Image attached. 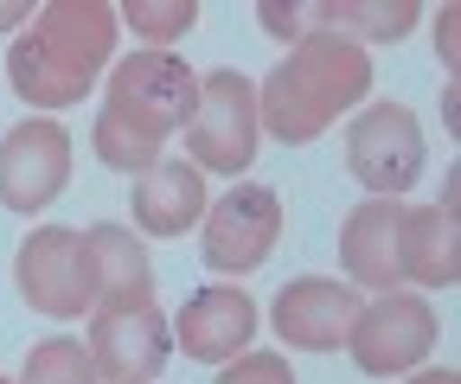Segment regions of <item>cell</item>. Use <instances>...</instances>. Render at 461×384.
Segmentation results:
<instances>
[{"mask_svg": "<svg viewBox=\"0 0 461 384\" xmlns=\"http://www.w3.org/2000/svg\"><path fill=\"white\" fill-rule=\"evenodd\" d=\"M115 20L109 0H51L32 7L26 32L7 51V84L32 109H71L115 58Z\"/></svg>", "mask_w": 461, "mask_h": 384, "instance_id": "obj_1", "label": "cell"}, {"mask_svg": "<svg viewBox=\"0 0 461 384\" xmlns=\"http://www.w3.org/2000/svg\"><path fill=\"white\" fill-rule=\"evenodd\" d=\"M257 141H263V122H257V84L244 71H199V103L186 116V160L199 174H218V180H238L250 174L257 160Z\"/></svg>", "mask_w": 461, "mask_h": 384, "instance_id": "obj_4", "label": "cell"}, {"mask_svg": "<svg viewBox=\"0 0 461 384\" xmlns=\"http://www.w3.org/2000/svg\"><path fill=\"white\" fill-rule=\"evenodd\" d=\"M411 384H461V371H448V365H442V371H417Z\"/></svg>", "mask_w": 461, "mask_h": 384, "instance_id": "obj_24", "label": "cell"}, {"mask_svg": "<svg viewBox=\"0 0 461 384\" xmlns=\"http://www.w3.org/2000/svg\"><path fill=\"white\" fill-rule=\"evenodd\" d=\"M257 334V301L238 282H212L199 295H186V308L173 314V346L193 365H230Z\"/></svg>", "mask_w": 461, "mask_h": 384, "instance_id": "obj_12", "label": "cell"}, {"mask_svg": "<svg viewBox=\"0 0 461 384\" xmlns=\"http://www.w3.org/2000/svg\"><path fill=\"white\" fill-rule=\"evenodd\" d=\"M218 384H295V371H288L282 353H238L218 371Z\"/></svg>", "mask_w": 461, "mask_h": 384, "instance_id": "obj_20", "label": "cell"}, {"mask_svg": "<svg viewBox=\"0 0 461 384\" xmlns=\"http://www.w3.org/2000/svg\"><path fill=\"white\" fill-rule=\"evenodd\" d=\"M14 282H20V301L45 320H77L96 308V282H90V250H84V231L71 225H45L20 244L14 256Z\"/></svg>", "mask_w": 461, "mask_h": 384, "instance_id": "obj_5", "label": "cell"}, {"mask_svg": "<svg viewBox=\"0 0 461 384\" xmlns=\"http://www.w3.org/2000/svg\"><path fill=\"white\" fill-rule=\"evenodd\" d=\"M115 20H122L148 51H167L173 39H186L199 26V0H129V7H115Z\"/></svg>", "mask_w": 461, "mask_h": 384, "instance_id": "obj_18", "label": "cell"}, {"mask_svg": "<svg viewBox=\"0 0 461 384\" xmlns=\"http://www.w3.org/2000/svg\"><path fill=\"white\" fill-rule=\"evenodd\" d=\"M436 45H442V58L455 65V7H442V26H436Z\"/></svg>", "mask_w": 461, "mask_h": 384, "instance_id": "obj_22", "label": "cell"}, {"mask_svg": "<svg viewBox=\"0 0 461 384\" xmlns=\"http://www.w3.org/2000/svg\"><path fill=\"white\" fill-rule=\"evenodd\" d=\"M167 353H173V326L154 308V295L90 308V359H96L103 384H154Z\"/></svg>", "mask_w": 461, "mask_h": 384, "instance_id": "obj_6", "label": "cell"}, {"mask_svg": "<svg viewBox=\"0 0 461 384\" xmlns=\"http://www.w3.org/2000/svg\"><path fill=\"white\" fill-rule=\"evenodd\" d=\"M366 314V295L333 276H302L276 295V334L295 353H339Z\"/></svg>", "mask_w": 461, "mask_h": 384, "instance_id": "obj_11", "label": "cell"}, {"mask_svg": "<svg viewBox=\"0 0 461 384\" xmlns=\"http://www.w3.org/2000/svg\"><path fill=\"white\" fill-rule=\"evenodd\" d=\"M436 346V308L423 295H384L359 314L353 340H346V353H353V365L366 378H403L417 371Z\"/></svg>", "mask_w": 461, "mask_h": 384, "instance_id": "obj_10", "label": "cell"}, {"mask_svg": "<svg viewBox=\"0 0 461 384\" xmlns=\"http://www.w3.org/2000/svg\"><path fill=\"white\" fill-rule=\"evenodd\" d=\"M84 250H90L96 301L154 295V263H148V250L135 244V231H122V225H90V231H84Z\"/></svg>", "mask_w": 461, "mask_h": 384, "instance_id": "obj_16", "label": "cell"}, {"mask_svg": "<svg viewBox=\"0 0 461 384\" xmlns=\"http://www.w3.org/2000/svg\"><path fill=\"white\" fill-rule=\"evenodd\" d=\"M0 384H14V378H0Z\"/></svg>", "mask_w": 461, "mask_h": 384, "instance_id": "obj_25", "label": "cell"}, {"mask_svg": "<svg viewBox=\"0 0 461 384\" xmlns=\"http://www.w3.org/2000/svg\"><path fill=\"white\" fill-rule=\"evenodd\" d=\"M366 90H372L366 45L314 26L308 39L288 45V58L263 77V90H257V122H263L282 147H302V141H314V135L339 116V109H353Z\"/></svg>", "mask_w": 461, "mask_h": 384, "instance_id": "obj_3", "label": "cell"}, {"mask_svg": "<svg viewBox=\"0 0 461 384\" xmlns=\"http://www.w3.org/2000/svg\"><path fill=\"white\" fill-rule=\"evenodd\" d=\"M397 263H403V282L455 289V282H461V237H455V218H448L442 205H403Z\"/></svg>", "mask_w": 461, "mask_h": 384, "instance_id": "obj_15", "label": "cell"}, {"mask_svg": "<svg viewBox=\"0 0 461 384\" xmlns=\"http://www.w3.org/2000/svg\"><path fill=\"white\" fill-rule=\"evenodd\" d=\"M346 174H353L372 199L411 192L423 174V129L403 103H372L366 116L346 129Z\"/></svg>", "mask_w": 461, "mask_h": 384, "instance_id": "obj_7", "label": "cell"}, {"mask_svg": "<svg viewBox=\"0 0 461 384\" xmlns=\"http://www.w3.org/2000/svg\"><path fill=\"white\" fill-rule=\"evenodd\" d=\"M71 180V135L51 116H26L20 129L0 135V205L32 218L45 211Z\"/></svg>", "mask_w": 461, "mask_h": 384, "instance_id": "obj_9", "label": "cell"}, {"mask_svg": "<svg viewBox=\"0 0 461 384\" xmlns=\"http://www.w3.org/2000/svg\"><path fill=\"white\" fill-rule=\"evenodd\" d=\"M199 225H205L199 231L205 269H218V276H257L276 256V237H282V199L269 186H238L218 205H205Z\"/></svg>", "mask_w": 461, "mask_h": 384, "instance_id": "obj_8", "label": "cell"}, {"mask_svg": "<svg viewBox=\"0 0 461 384\" xmlns=\"http://www.w3.org/2000/svg\"><path fill=\"white\" fill-rule=\"evenodd\" d=\"M129 205H135V225L148 237H186L205 218V174L193 160H154V167L135 180Z\"/></svg>", "mask_w": 461, "mask_h": 384, "instance_id": "obj_14", "label": "cell"}, {"mask_svg": "<svg viewBox=\"0 0 461 384\" xmlns=\"http://www.w3.org/2000/svg\"><path fill=\"white\" fill-rule=\"evenodd\" d=\"M26 20H32L26 0H0V26H26Z\"/></svg>", "mask_w": 461, "mask_h": 384, "instance_id": "obj_23", "label": "cell"}, {"mask_svg": "<svg viewBox=\"0 0 461 384\" xmlns=\"http://www.w3.org/2000/svg\"><path fill=\"white\" fill-rule=\"evenodd\" d=\"M193 103H199V71L186 58H173V51H135V58L109 65V96L90 129L96 160L141 180L160 160L167 135L186 129Z\"/></svg>", "mask_w": 461, "mask_h": 384, "instance_id": "obj_2", "label": "cell"}, {"mask_svg": "<svg viewBox=\"0 0 461 384\" xmlns=\"http://www.w3.org/2000/svg\"><path fill=\"white\" fill-rule=\"evenodd\" d=\"M423 20L417 0H321V26L339 32V39H378V45H397Z\"/></svg>", "mask_w": 461, "mask_h": 384, "instance_id": "obj_17", "label": "cell"}, {"mask_svg": "<svg viewBox=\"0 0 461 384\" xmlns=\"http://www.w3.org/2000/svg\"><path fill=\"white\" fill-rule=\"evenodd\" d=\"M257 20H263V32H276V39H308V32L321 26V7H276V0H263Z\"/></svg>", "mask_w": 461, "mask_h": 384, "instance_id": "obj_21", "label": "cell"}, {"mask_svg": "<svg viewBox=\"0 0 461 384\" xmlns=\"http://www.w3.org/2000/svg\"><path fill=\"white\" fill-rule=\"evenodd\" d=\"M20 384H103L96 378V359H90V346L84 340H39L32 353H26V371H20Z\"/></svg>", "mask_w": 461, "mask_h": 384, "instance_id": "obj_19", "label": "cell"}, {"mask_svg": "<svg viewBox=\"0 0 461 384\" xmlns=\"http://www.w3.org/2000/svg\"><path fill=\"white\" fill-rule=\"evenodd\" d=\"M397 225H403V205L397 199H366L359 211H346V225H339V263H346V276H353V289L397 295L391 289V282H403Z\"/></svg>", "mask_w": 461, "mask_h": 384, "instance_id": "obj_13", "label": "cell"}]
</instances>
